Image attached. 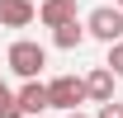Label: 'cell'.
Here are the masks:
<instances>
[{
  "instance_id": "obj_12",
  "label": "cell",
  "mask_w": 123,
  "mask_h": 118,
  "mask_svg": "<svg viewBox=\"0 0 123 118\" xmlns=\"http://www.w3.org/2000/svg\"><path fill=\"white\" fill-rule=\"evenodd\" d=\"M66 118H90V113H80V109H76V113H66Z\"/></svg>"
},
{
  "instance_id": "obj_13",
  "label": "cell",
  "mask_w": 123,
  "mask_h": 118,
  "mask_svg": "<svg viewBox=\"0 0 123 118\" xmlns=\"http://www.w3.org/2000/svg\"><path fill=\"white\" fill-rule=\"evenodd\" d=\"M114 10H123V0H114Z\"/></svg>"
},
{
  "instance_id": "obj_9",
  "label": "cell",
  "mask_w": 123,
  "mask_h": 118,
  "mask_svg": "<svg viewBox=\"0 0 123 118\" xmlns=\"http://www.w3.org/2000/svg\"><path fill=\"white\" fill-rule=\"evenodd\" d=\"M0 118H24V113H19V99H14V90H5V85H0Z\"/></svg>"
},
{
  "instance_id": "obj_3",
  "label": "cell",
  "mask_w": 123,
  "mask_h": 118,
  "mask_svg": "<svg viewBox=\"0 0 123 118\" xmlns=\"http://www.w3.org/2000/svg\"><path fill=\"white\" fill-rule=\"evenodd\" d=\"M47 104L62 109V113H76L80 104H85V80H80V76H57V80H47Z\"/></svg>"
},
{
  "instance_id": "obj_5",
  "label": "cell",
  "mask_w": 123,
  "mask_h": 118,
  "mask_svg": "<svg viewBox=\"0 0 123 118\" xmlns=\"http://www.w3.org/2000/svg\"><path fill=\"white\" fill-rule=\"evenodd\" d=\"M14 99H19V113H43V109H52L43 80H24V85L14 90Z\"/></svg>"
},
{
  "instance_id": "obj_14",
  "label": "cell",
  "mask_w": 123,
  "mask_h": 118,
  "mask_svg": "<svg viewBox=\"0 0 123 118\" xmlns=\"http://www.w3.org/2000/svg\"><path fill=\"white\" fill-rule=\"evenodd\" d=\"M0 85H5V80H0Z\"/></svg>"
},
{
  "instance_id": "obj_1",
  "label": "cell",
  "mask_w": 123,
  "mask_h": 118,
  "mask_svg": "<svg viewBox=\"0 0 123 118\" xmlns=\"http://www.w3.org/2000/svg\"><path fill=\"white\" fill-rule=\"evenodd\" d=\"M5 66L14 76H24V80H38L47 66V47L33 43V38H19V43H10V52H5Z\"/></svg>"
},
{
  "instance_id": "obj_2",
  "label": "cell",
  "mask_w": 123,
  "mask_h": 118,
  "mask_svg": "<svg viewBox=\"0 0 123 118\" xmlns=\"http://www.w3.org/2000/svg\"><path fill=\"white\" fill-rule=\"evenodd\" d=\"M85 38H99L104 47L123 43V10H114V5L90 10V14H85Z\"/></svg>"
},
{
  "instance_id": "obj_6",
  "label": "cell",
  "mask_w": 123,
  "mask_h": 118,
  "mask_svg": "<svg viewBox=\"0 0 123 118\" xmlns=\"http://www.w3.org/2000/svg\"><path fill=\"white\" fill-rule=\"evenodd\" d=\"M80 80H85V99H95V104L114 99V71H109V66H95V71L80 76Z\"/></svg>"
},
{
  "instance_id": "obj_10",
  "label": "cell",
  "mask_w": 123,
  "mask_h": 118,
  "mask_svg": "<svg viewBox=\"0 0 123 118\" xmlns=\"http://www.w3.org/2000/svg\"><path fill=\"white\" fill-rule=\"evenodd\" d=\"M109 71H114V80H123V43H114L109 47V61H104Z\"/></svg>"
},
{
  "instance_id": "obj_7",
  "label": "cell",
  "mask_w": 123,
  "mask_h": 118,
  "mask_svg": "<svg viewBox=\"0 0 123 118\" xmlns=\"http://www.w3.org/2000/svg\"><path fill=\"white\" fill-rule=\"evenodd\" d=\"M38 19H43L47 29L71 24V19H76V0H43V5H38Z\"/></svg>"
},
{
  "instance_id": "obj_8",
  "label": "cell",
  "mask_w": 123,
  "mask_h": 118,
  "mask_svg": "<svg viewBox=\"0 0 123 118\" xmlns=\"http://www.w3.org/2000/svg\"><path fill=\"white\" fill-rule=\"evenodd\" d=\"M52 43H57L62 52H76V47L85 43V19H71V24H62V29H52Z\"/></svg>"
},
{
  "instance_id": "obj_4",
  "label": "cell",
  "mask_w": 123,
  "mask_h": 118,
  "mask_svg": "<svg viewBox=\"0 0 123 118\" xmlns=\"http://www.w3.org/2000/svg\"><path fill=\"white\" fill-rule=\"evenodd\" d=\"M33 19H38L33 0H0V29H29Z\"/></svg>"
},
{
  "instance_id": "obj_11",
  "label": "cell",
  "mask_w": 123,
  "mask_h": 118,
  "mask_svg": "<svg viewBox=\"0 0 123 118\" xmlns=\"http://www.w3.org/2000/svg\"><path fill=\"white\" fill-rule=\"evenodd\" d=\"M95 118H123V104H118V99H109V104H99V113H95Z\"/></svg>"
}]
</instances>
